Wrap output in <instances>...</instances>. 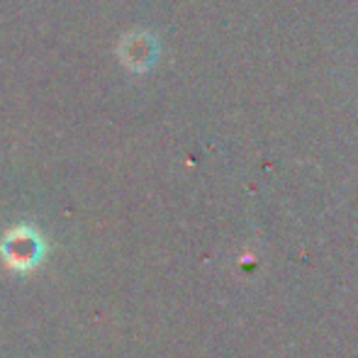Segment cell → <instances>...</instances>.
Here are the masks:
<instances>
[{
	"label": "cell",
	"instance_id": "obj_1",
	"mask_svg": "<svg viewBox=\"0 0 358 358\" xmlns=\"http://www.w3.org/2000/svg\"><path fill=\"white\" fill-rule=\"evenodd\" d=\"M3 254L10 268H32L44 254V246L39 236L27 227H17V229L8 231L3 239Z\"/></svg>",
	"mask_w": 358,
	"mask_h": 358
}]
</instances>
